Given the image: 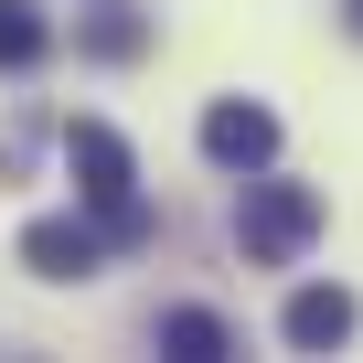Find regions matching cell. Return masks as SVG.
<instances>
[{
	"mask_svg": "<svg viewBox=\"0 0 363 363\" xmlns=\"http://www.w3.org/2000/svg\"><path fill=\"white\" fill-rule=\"evenodd\" d=\"M160 352H171V363H225L235 331H225L214 310H171V320H160Z\"/></svg>",
	"mask_w": 363,
	"mask_h": 363,
	"instance_id": "52a82bcc",
	"label": "cell"
},
{
	"mask_svg": "<svg viewBox=\"0 0 363 363\" xmlns=\"http://www.w3.org/2000/svg\"><path fill=\"white\" fill-rule=\"evenodd\" d=\"M310 235H320V193L310 182H246V203H235L246 267H289V257H310Z\"/></svg>",
	"mask_w": 363,
	"mask_h": 363,
	"instance_id": "7a4b0ae2",
	"label": "cell"
},
{
	"mask_svg": "<svg viewBox=\"0 0 363 363\" xmlns=\"http://www.w3.org/2000/svg\"><path fill=\"white\" fill-rule=\"evenodd\" d=\"M54 54V22H43V0H0V75H33Z\"/></svg>",
	"mask_w": 363,
	"mask_h": 363,
	"instance_id": "8992f818",
	"label": "cell"
},
{
	"mask_svg": "<svg viewBox=\"0 0 363 363\" xmlns=\"http://www.w3.org/2000/svg\"><path fill=\"white\" fill-rule=\"evenodd\" d=\"M75 43H86L96 65H128V54H150V22H139V11H96Z\"/></svg>",
	"mask_w": 363,
	"mask_h": 363,
	"instance_id": "ba28073f",
	"label": "cell"
},
{
	"mask_svg": "<svg viewBox=\"0 0 363 363\" xmlns=\"http://www.w3.org/2000/svg\"><path fill=\"white\" fill-rule=\"evenodd\" d=\"M352 320H363V310H352V289H299V299L278 310V331H289L299 352H331V342H352Z\"/></svg>",
	"mask_w": 363,
	"mask_h": 363,
	"instance_id": "5b68a950",
	"label": "cell"
},
{
	"mask_svg": "<svg viewBox=\"0 0 363 363\" xmlns=\"http://www.w3.org/2000/svg\"><path fill=\"white\" fill-rule=\"evenodd\" d=\"M203 160H214V171H267V160H278V118L246 107V96L203 107Z\"/></svg>",
	"mask_w": 363,
	"mask_h": 363,
	"instance_id": "3957f363",
	"label": "cell"
},
{
	"mask_svg": "<svg viewBox=\"0 0 363 363\" xmlns=\"http://www.w3.org/2000/svg\"><path fill=\"white\" fill-rule=\"evenodd\" d=\"M65 171H75V193H86V214H96L107 246H139V235H150V203H139L128 139H118L107 118H75V128H65Z\"/></svg>",
	"mask_w": 363,
	"mask_h": 363,
	"instance_id": "6da1fadb",
	"label": "cell"
},
{
	"mask_svg": "<svg viewBox=\"0 0 363 363\" xmlns=\"http://www.w3.org/2000/svg\"><path fill=\"white\" fill-rule=\"evenodd\" d=\"M96 257H107V235H96V225H75V214L22 225V267H33V278H96Z\"/></svg>",
	"mask_w": 363,
	"mask_h": 363,
	"instance_id": "277c9868",
	"label": "cell"
}]
</instances>
